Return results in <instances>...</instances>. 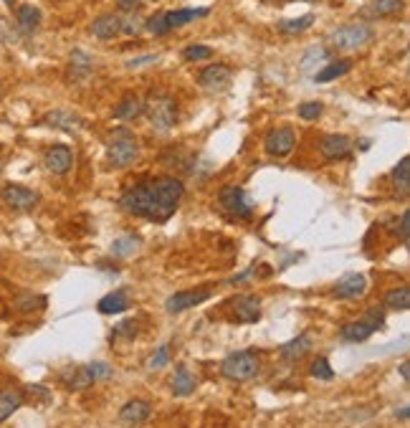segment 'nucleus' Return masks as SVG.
Masks as SVG:
<instances>
[{
	"instance_id": "nucleus-1",
	"label": "nucleus",
	"mask_w": 410,
	"mask_h": 428,
	"mask_svg": "<svg viewBox=\"0 0 410 428\" xmlns=\"http://www.w3.org/2000/svg\"><path fill=\"white\" fill-rule=\"evenodd\" d=\"M183 196H185L183 180L162 175L132 185L122 196L120 206L129 215H139V218H147L152 223H165V220L172 218V213L177 210Z\"/></svg>"
},
{
	"instance_id": "nucleus-2",
	"label": "nucleus",
	"mask_w": 410,
	"mask_h": 428,
	"mask_svg": "<svg viewBox=\"0 0 410 428\" xmlns=\"http://www.w3.org/2000/svg\"><path fill=\"white\" fill-rule=\"evenodd\" d=\"M221 372L228 380L236 383H246V380L259 375V358L251 350H241V353H231L221 363Z\"/></svg>"
},
{
	"instance_id": "nucleus-3",
	"label": "nucleus",
	"mask_w": 410,
	"mask_h": 428,
	"mask_svg": "<svg viewBox=\"0 0 410 428\" xmlns=\"http://www.w3.org/2000/svg\"><path fill=\"white\" fill-rule=\"evenodd\" d=\"M142 112L147 114V120L152 122V127H158V130H170L177 122V104L175 99L167 94H150Z\"/></svg>"
},
{
	"instance_id": "nucleus-4",
	"label": "nucleus",
	"mask_w": 410,
	"mask_h": 428,
	"mask_svg": "<svg viewBox=\"0 0 410 428\" xmlns=\"http://www.w3.org/2000/svg\"><path fill=\"white\" fill-rule=\"evenodd\" d=\"M139 158V145L132 134H127V130H120V134L107 145V160L114 168H129L134 160Z\"/></svg>"
},
{
	"instance_id": "nucleus-5",
	"label": "nucleus",
	"mask_w": 410,
	"mask_h": 428,
	"mask_svg": "<svg viewBox=\"0 0 410 428\" xmlns=\"http://www.w3.org/2000/svg\"><path fill=\"white\" fill-rule=\"evenodd\" d=\"M218 203L226 213L236 215V218H251L253 213V201L248 198V193L238 185H226L218 193Z\"/></svg>"
},
{
	"instance_id": "nucleus-6",
	"label": "nucleus",
	"mask_w": 410,
	"mask_h": 428,
	"mask_svg": "<svg viewBox=\"0 0 410 428\" xmlns=\"http://www.w3.org/2000/svg\"><path fill=\"white\" fill-rule=\"evenodd\" d=\"M332 44L337 49H345V51H354V49H362V46L373 38V28L365 23H350V25H342L332 33Z\"/></svg>"
},
{
	"instance_id": "nucleus-7",
	"label": "nucleus",
	"mask_w": 410,
	"mask_h": 428,
	"mask_svg": "<svg viewBox=\"0 0 410 428\" xmlns=\"http://www.w3.org/2000/svg\"><path fill=\"white\" fill-rule=\"evenodd\" d=\"M0 198L6 201L8 208L18 210V213H28V210H33L41 203V196H38L36 190L31 188H23V185H6V188L0 190Z\"/></svg>"
},
{
	"instance_id": "nucleus-8",
	"label": "nucleus",
	"mask_w": 410,
	"mask_h": 428,
	"mask_svg": "<svg viewBox=\"0 0 410 428\" xmlns=\"http://www.w3.org/2000/svg\"><path fill=\"white\" fill-rule=\"evenodd\" d=\"M297 145V134L289 127H281V130H271L264 139V150L271 155V158H289L291 150Z\"/></svg>"
},
{
	"instance_id": "nucleus-9",
	"label": "nucleus",
	"mask_w": 410,
	"mask_h": 428,
	"mask_svg": "<svg viewBox=\"0 0 410 428\" xmlns=\"http://www.w3.org/2000/svg\"><path fill=\"white\" fill-rule=\"evenodd\" d=\"M198 82L205 92L210 94H218V92H226L233 82V71L228 69L226 63H215V66H208V69H203L200 76H198Z\"/></svg>"
},
{
	"instance_id": "nucleus-10",
	"label": "nucleus",
	"mask_w": 410,
	"mask_h": 428,
	"mask_svg": "<svg viewBox=\"0 0 410 428\" xmlns=\"http://www.w3.org/2000/svg\"><path fill=\"white\" fill-rule=\"evenodd\" d=\"M210 287H203V289H196V291H180V294H172L167 302H165V309H167V315H180L185 309L196 307V304H203L205 299H210Z\"/></svg>"
},
{
	"instance_id": "nucleus-11",
	"label": "nucleus",
	"mask_w": 410,
	"mask_h": 428,
	"mask_svg": "<svg viewBox=\"0 0 410 428\" xmlns=\"http://www.w3.org/2000/svg\"><path fill=\"white\" fill-rule=\"evenodd\" d=\"M233 320L243 322V325H251V322L261 320V299L256 294H241L233 299Z\"/></svg>"
},
{
	"instance_id": "nucleus-12",
	"label": "nucleus",
	"mask_w": 410,
	"mask_h": 428,
	"mask_svg": "<svg viewBox=\"0 0 410 428\" xmlns=\"http://www.w3.org/2000/svg\"><path fill=\"white\" fill-rule=\"evenodd\" d=\"M365 289H367L365 274H354V271H350V274L337 279L332 291H335L337 299H357V296L365 294Z\"/></svg>"
},
{
	"instance_id": "nucleus-13",
	"label": "nucleus",
	"mask_w": 410,
	"mask_h": 428,
	"mask_svg": "<svg viewBox=\"0 0 410 428\" xmlns=\"http://www.w3.org/2000/svg\"><path fill=\"white\" fill-rule=\"evenodd\" d=\"M71 163H74V155L66 145H53L46 150L44 155V165L49 168L51 172H56V175H63V172L71 170Z\"/></svg>"
},
{
	"instance_id": "nucleus-14",
	"label": "nucleus",
	"mask_w": 410,
	"mask_h": 428,
	"mask_svg": "<svg viewBox=\"0 0 410 428\" xmlns=\"http://www.w3.org/2000/svg\"><path fill=\"white\" fill-rule=\"evenodd\" d=\"M350 150H352V139H350L347 134H327V137L319 142V152H322L327 160L347 158Z\"/></svg>"
},
{
	"instance_id": "nucleus-15",
	"label": "nucleus",
	"mask_w": 410,
	"mask_h": 428,
	"mask_svg": "<svg viewBox=\"0 0 410 428\" xmlns=\"http://www.w3.org/2000/svg\"><path fill=\"white\" fill-rule=\"evenodd\" d=\"M152 416V405L147 401H129L127 405H122L120 410V423L124 426H139V423H145L147 418Z\"/></svg>"
},
{
	"instance_id": "nucleus-16",
	"label": "nucleus",
	"mask_w": 410,
	"mask_h": 428,
	"mask_svg": "<svg viewBox=\"0 0 410 428\" xmlns=\"http://www.w3.org/2000/svg\"><path fill=\"white\" fill-rule=\"evenodd\" d=\"M58 380L63 383L66 391H87L89 385L94 383L87 365H76V367H69V370H63L61 375H58Z\"/></svg>"
},
{
	"instance_id": "nucleus-17",
	"label": "nucleus",
	"mask_w": 410,
	"mask_h": 428,
	"mask_svg": "<svg viewBox=\"0 0 410 428\" xmlns=\"http://www.w3.org/2000/svg\"><path fill=\"white\" fill-rule=\"evenodd\" d=\"M122 33L120 28V13H107V15H99V18L91 23V36L99 38V41H112Z\"/></svg>"
},
{
	"instance_id": "nucleus-18",
	"label": "nucleus",
	"mask_w": 410,
	"mask_h": 428,
	"mask_svg": "<svg viewBox=\"0 0 410 428\" xmlns=\"http://www.w3.org/2000/svg\"><path fill=\"white\" fill-rule=\"evenodd\" d=\"M91 69H94V61H91V56H89L87 51L82 49H74L69 56V79L71 82H84L89 74H91Z\"/></svg>"
},
{
	"instance_id": "nucleus-19",
	"label": "nucleus",
	"mask_w": 410,
	"mask_h": 428,
	"mask_svg": "<svg viewBox=\"0 0 410 428\" xmlns=\"http://www.w3.org/2000/svg\"><path fill=\"white\" fill-rule=\"evenodd\" d=\"M132 307V299L127 291H112V294H104L96 304L99 315H122L127 309Z\"/></svg>"
},
{
	"instance_id": "nucleus-20",
	"label": "nucleus",
	"mask_w": 410,
	"mask_h": 428,
	"mask_svg": "<svg viewBox=\"0 0 410 428\" xmlns=\"http://www.w3.org/2000/svg\"><path fill=\"white\" fill-rule=\"evenodd\" d=\"M208 13L210 8H183V11H165V18H167L170 31H175V28H183L198 18H205Z\"/></svg>"
},
{
	"instance_id": "nucleus-21",
	"label": "nucleus",
	"mask_w": 410,
	"mask_h": 428,
	"mask_svg": "<svg viewBox=\"0 0 410 428\" xmlns=\"http://www.w3.org/2000/svg\"><path fill=\"white\" fill-rule=\"evenodd\" d=\"M378 329L370 325L367 320H360V322H347V325H342L340 329V337L345 342H367Z\"/></svg>"
},
{
	"instance_id": "nucleus-22",
	"label": "nucleus",
	"mask_w": 410,
	"mask_h": 428,
	"mask_svg": "<svg viewBox=\"0 0 410 428\" xmlns=\"http://www.w3.org/2000/svg\"><path fill=\"white\" fill-rule=\"evenodd\" d=\"M309 350H312L309 337H307V334H297L294 340L284 342V345L278 347V355H281V360H286V363H297V360H302Z\"/></svg>"
},
{
	"instance_id": "nucleus-23",
	"label": "nucleus",
	"mask_w": 410,
	"mask_h": 428,
	"mask_svg": "<svg viewBox=\"0 0 410 428\" xmlns=\"http://www.w3.org/2000/svg\"><path fill=\"white\" fill-rule=\"evenodd\" d=\"M403 11V0H375L360 11L362 18H390Z\"/></svg>"
},
{
	"instance_id": "nucleus-24",
	"label": "nucleus",
	"mask_w": 410,
	"mask_h": 428,
	"mask_svg": "<svg viewBox=\"0 0 410 428\" xmlns=\"http://www.w3.org/2000/svg\"><path fill=\"white\" fill-rule=\"evenodd\" d=\"M392 188H395V196L398 198L410 196V158L408 155H403L400 163L395 165V170H392Z\"/></svg>"
},
{
	"instance_id": "nucleus-25",
	"label": "nucleus",
	"mask_w": 410,
	"mask_h": 428,
	"mask_svg": "<svg viewBox=\"0 0 410 428\" xmlns=\"http://www.w3.org/2000/svg\"><path fill=\"white\" fill-rule=\"evenodd\" d=\"M352 66H354L352 58H337V61L327 63L324 69H319V74H314V82H319V84L335 82V79L345 76L347 71H352Z\"/></svg>"
},
{
	"instance_id": "nucleus-26",
	"label": "nucleus",
	"mask_w": 410,
	"mask_h": 428,
	"mask_svg": "<svg viewBox=\"0 0 410 428\" xmlns=\"http://www.w3.org/2000/svg\"><path fill=\"white\" fill-rule=\"evenodd\" d=\"M142 248V239L134 236V233H124L120 239H114L112 244V256L114 258H129Z\"/></svg>"
},
{
	"instance_id": "nucleus-27",
	"label": "nucleus",
	"mask_w": 410,
	"mask_h": 428,
	"mask_svg": "<svg viewBox=\"0 0 410 428\" xmlns=\"http://www.w3.org/2000/svg\"><path fill=\"white\" fill-rule=\"evenodd\" d=\"M193 391H196V375H193L185 365H180L175 370V375H172V393L180 396V398H185Z\"/></svg>"
},
{
	"instance_id": "nucleus-28",
	"label": "nucleus",
	"mask_w": 410,
	"mask_h": 428,
	"mask_svg": "<svg viewBox=\"0 0 410 428\" xmlns=\"http://www.w3.org/2000/svg\"><path fill=\"white\" fill-rule=\"evenodd\" d=\"M46 125H53V127H58V130H63V132L74 134L76 130L82 127V120H79L74 112H63V109H58V112H51L49 117H46Z\"/></svg>"
},
{
	"instance_id": "nucleus-29",
	"label": "nucleus",
	"mask_w": 410,
	"mask_h": 428,
	"mask_svg": "<svg viewBox=\"0 0 410 428\" xmlns=\"http://www.w3.org/2000/svg\"><path fill=\"white\" fill-rule=\"evenodd\" d=\"M15 20H18V28L23 33H33L41 25V11L36 6H20L15 11Z\"/></svg>"
},
{
	"instance_id": "nucleus-30",
	"label": "nucleus",
	"mask_w": 410,
	"mask_h": 428,
	"mask_svg": "<svg viewBox=\"0 0 410 428\" xmlns=\"http://www.w3.org/2000/svg\"><path fill=\"white\" fill-rule=\"evenodd\" d=\"M142 107H145V104H142L137 96L129 94V96H124L117 107H114V117H117V120H122V122L137 120L139 114H142Z\"/></svg>"
},
{
	"instance_id": "nucleus-31",
	"label": "nucleus",
	"mask_w": 410,
	"mask_h": 428,
	"mask_svg": "<svg viewBox=\"0 0 410 428\" xmlns=\"http://www.w3.org/2000/svg\"><path fill=\"white\" fill-rule=\"evenodd\" d=\"M49 299L44 294H33V291H20L15 296V309L23 312V315H31V312H38V309H46Z\"/></svg>"
},
{
	"instance_id": "nucleus-32",
	"label": "nucleus",
	"mask_w": 410,
	"mask_h": 428,
	"mask_svg": "<svg viewBox=\"0 0 410 428\" xmlns=\"http://www.w3.org/2000/svg\"><path fill=\"white\" fill-rule=\"evenodd\" d=\"M23 405V396L18 391H3L0 393V423H6L15 410Z\"/></svg>"
},
{
	"instance_id": "nucleus-33",
	"label": "nucleus",
	"mask_w": 410,
	"mask_h": 428,
	"mask_svg": "<svg viewBox=\"0 0 410 428\" xmlns=\"http://www.w3.org/2000/svg\"><path fill=\"white\" fill-rule=\"evenodd\" d=\"M312 25H314V15H302V18H289V20H281L278 23V31L286 33V36H299V33L309 31Z\"/></svg>"
},
{
	"instance_id": "nucleus-34",
	"label": "nucleus",
	"mask_w": 410,
	"mask_h": 428,
	"mask_svg": "<svg viewBox=\"0 0 410 428\" xmlns=\"http://www.w3.org/2000/svg\"><path fill=\"white\" fill-rule=\"evenodd\" d=\"M385 307L395 309V312H405L410 307V291L408 287H400V289H390L385 294Z\"/></svg>"
},
{
	"instance_id": "nucleus-35",
	"label": "nucleus",
	"mask_w": 410,
	"mask_h": 428,
	"mask_svg": "<svg viewBox=\"0 0 410 428\" xmlns=\"http://www.w3.org/2000/svg\"><path fill=\"white\" fill-rule=\"evenodd\" d=\"M120 28H122V33H127V36H137V33L145 31V20L139 18L137 11L120 13Z\"/></svg>"
},
{
	"instance_id": "nucleus-36",
	"label": "nucleus",
	"mask_w": 410,
	"mask_h": 428,
	"mask_svg": "<svg viewBox=\"0 0 410 428\" xmlns=\"http://www.w3.org/2000/svg\"><path fill=\"white\" fill-rule=\"evenodd\" d=\"M309 375H312V378H316V380H332V378H335V370H332V365H329V360L324 358V355H319V358L312 363Z\"/></svg>"
},
{
	"instance_id": "nucleus-37",
	"label": "nucleus",
	"mask_w": 410,
	"mask_h": 428,
	"mask_svg": "<svg viewBox=\"0 0 410 428\" xmlns=\"http://www.w3.org/2000/svg\"><path fill=\"white\" fill-rule=\"evenodd\" d=\"M145 31H150L152 36H165V33H170V25H167V18H165V11L155 13L152 18L145 20Z\"/></svg>"
},
{
	"instance_id": "nucleus-38",
	"label": "nucleus",
	"mask_w": 410,
	"mask_h": 428,
	"mask_svg": "<svg viewBox=\"0 0 410 428\" xmlns=\"http://www.w3.org/2000/svg\"><path fill=\"white\" fill-rule=\"evenodd\" d=\"M185 61H205V58L213 56V49L210 46H203V44H193L183 51Z\"/></svg>"
},
{
	"instance_id": "nucleus-39",
	"label": "nucleus",
	"mask_w": 410,
	"mask_h": 428,
	"mask_svg": "<svg viewBox=\"0 0 410 428\" xmlns=\"http://www.w3.org/2000/svg\"><path fill=\"white\" fill-rule=\"evenodd\" d=\"M322 101H304V104H299V117L307 122L316 120L319 114H322Z\"/></svg>"
},
{
	"instance_id": "nucleus-40",
	"label": "nucleus",
	"mask_w": 410,
	"mask_h": 428,
	"mask_svg": "<svg viewBox=\"0 0 410 428\" xmlns=\"http://www.w3.org/2000/svg\"><path fill=\"white\" fill-rule=\"evenodd\" d=\"M170 363V345H160L158 353L150 358V367L152 370H160V367H165Z\"/></svg>"
},
{
	"instance_id": "nucleus-41",
	"label": "nucleus",
	"mask_w": 410,
	"mask_h": 428,
	"mask_svg": "<svg viewBox=\"0 0 410 428\" xmlns=\"http://www.w3.org/2000/svg\"><path fill=\"white\" fill-rule=\"evenodd\" d=\"M89 372H91V378L94 380H109L114 375L112 367L107 365V363H89Z\"/></svg>"
},
{
	"instance_id": "nucleus-42",
	"label": "nucleus",
	"mask_w": 410,
	"mask_h": 428,
	"mask_svg": "<svg viewBox=\"0 0 410 428\" xmlns=\"http://www.w3.org/2000/svg\"><path fill=\"white\" fill-rule=\"evenodd\" d=\"M114 334H122V337H127V340H134V337H137V322H132V320L122 322V325H117Z\"/></svg>"
},
{
	"instance_id": "nucleus-43",
	"label": "nucleus",
	"mask_w": 410,
	"mask_h": 428,
	"mask_svg": "<svg viewBox=\"0 0 410 428\" xmlns=\"http://www.w3.org/2000/svg\"><path fill=\"white\" fill-rule=\"evenodd\" d=\"M25 393H31L36 401H41V403H49L51 401V391L46 388V385H25Z\"/></svg>"
},
{
	"instance_id": "nucleus-44",
	"label": "nucleus",
	"mask_w": 410,
	"mask_h": 428,
	"mask_svg": "<svg viewBox=\"0 0 410 428\" xmlns=\"http://www.w3.org/2000/svg\"><path fill=\"white\" fill-rule=\"evenodd\" d=\"M398 236H400V241L403 244H408V231H410V210H403L400 213V226H398Z\"/></svg>"
},
{
	"instance_id": "nucleus-45",
	"label": "nucleus",
	"mask_w": 410,
	"mask_h": 428,
	"mask_svg": "<svg viewBox=\"0 0 410 428\" xmlns=\"http://www.w3.org/2000/svg\"><path fill=\"white\" fill-rule=\"evenodd\" d=\"M145 0H117V6H120L122 13H132V11H139Z\"/></svg>"
},
{
	"instance_id": "nucleus-46",
	"label": "nucleus",
	"mask_w": 410,
	"mask_h": 428,
	"mask_svg": "<svg viewBox=\"0 0 410 428\" xmlns=\"http://www.w3.org/2000/svg\"><path fill=\"white\" fill-rule=\"evenodd\" d=\"M152 61H158V56H155V54H152V56L132 58V61H127V66H129V69H139V66H145V63H152Z\"/></svg>"
},
{
	"instance_id": "nucleus-47",
	"label": "nucleus",
	"mask_w": 410,
	"mask_h": 428,
	"mask_svg": "<svg viewBox=\"0 0 410 428\" xmlns=\"http://www.w3.org/2000/svg\"><path fill=\"white\" fill-rule=\"evenodd\" d=\"M400 378H403L405 383H408V380H410V365H408V360H405L403 365H400Z\"/></svg>"
},
{
	"instance_id": "nucleus-48",
	"label": "nucleus",
	"mask_w": 410,
	"mask_h": 428,
	"mask_svg": "<svg viewBox=\"0 0 410 428\" xmlns=\"http://www.w3.org/2000/svg\"><path fill=\"white\" fill-rule=\"evenodd\" d=\"M408 413H410V408H408V405H403V408H400L398 413H395V416H398L400 421H408Z\"/></svg>"
},
{
	"instance_id": "nucleus-49",
	"label": "nucleus",
	"mask_w": 410,
	"mask_h": 428,
	"mask_svg": "<svg viewBox=\"0 0 410 428\" xmlns=\"http://www.w3.org/2000/svg\"><path fill=\"white\" fill-rule=\"evenodd\" d=\"M3 3H6V6H13V3H15V0H3Z\"/></svg>"
},
{
	"instance_id": "nucleus-50",
	"label": "nucleus",
	"mask_w": 410,
	"mask_h": 428,
	"mask_svg": "<svg viewBox=\"0 0 410 428\" xmlns=\"http://www.w3.org/2000/svg\"><path fill=\"white\" fill-rule=\"evenodd\" d=\"M0 172H3V158H0Z\"/></svg>"
}]
</instances>
